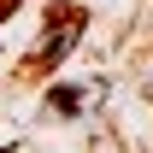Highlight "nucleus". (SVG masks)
Listing matches in <instances>:
<instances>
[{
    "instance_id": "nucleus-2",
    "label": "nucleus",
    "mask_w": 153,
    "mask_h": 153,
    "mask_svg": "<svg viewBox=\"0 0 153 153\" xmlns=\"http://www.w3.org/2000/svg\"><path fill=\"white\" fill-rule=\"evenodd\" d=\"M76 18H82V6H59V24H76ZM71 41H76V30H59L53 41H41V53H36V59H47V65H53V59L65 53Z\"/></svg>"
},
{
    "instance_id": "nucleus-1",
    "label": "nucleus",
    "mask_w": 153,
    "mask_h": 153,
    "mask_svg": "<svg viewBox=\"0 0 153 153\" xmlns=\"http://www.w3.org/2000/svg\"><path fill=\"white\" fill-rule=\"evenodd\" d=\"M100 100H106V82H59V88H47V112L53 118H82Z\"/></svg>"
},
{
    "instance_id": "nucleus-4",
    "label": "nucleus",
    "mask_w": 153,
    "mask_h": 153,
    "mask_svg": "<svg viewBox=\"0 0 153 153\" xmlns=\"http://www.w3.org/2000/svg\"><path fill=\"white\" fill-rule=\"evenodd\" d=\"M12 6H18V0H0V18H6V12H12Z\"/></svg>"
},
{
    "instance_id": "nucleus-3",
    "label": "nucleus",
    "mask_w": 153,
    "mask_h": 153,
    "mask_svg": "<svg viewBox=\"0 0 153 153\" xmlns=\"http://www.w3.org/2000/svg\"><path fill=\"white\" fill-rule=\"evenodd\" d=\"M0 153H30V141H12V147H0Z\"/></svg>"
}]
</instances>
